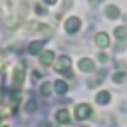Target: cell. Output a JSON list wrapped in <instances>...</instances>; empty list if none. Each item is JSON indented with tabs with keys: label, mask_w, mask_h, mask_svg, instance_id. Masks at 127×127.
Here are the masks:
<instances>
[{
	"label": "cell",
	"mask_w": 127,
	"mask_h": 127,
	"mask_svg": "<svg viewBox=\"0 0 127 127\" xmlns=\"http://www.w3.org/2000/svg\"><path fill=\"white\" fill-rule=\"evenodd\" d=\"M85 115H89V107H87V105L77 107V117H85Z\"/></svg>",
	"instance_id": "1"
},
{
	"label": "cell",
	"mask_w": 127,
	"mask_h": 127,
	"mask_svg": "<svg viewBox=\"0 0 127 127\" xmlns=\"http://www.w3.org/2000/svg\"><path fill=\"white\" fill-rule=\"evenodd\" d=\"M97 44H101V46H105V44H107V36H105V34H101V36H97Z\"/></svg>",
	"instance_id": "2"
},
{
	"label": "cell",
	"mask_w": 127,
	"mask_h": 127,
	"mask_svg": "<svg viewBox=\"0 0 127 127\" xmlns=\"http://www.w3.org/2000/svg\"><path fill=\"white\" fill-rule=\"evenodd\" d=\"M115 34H117V38H123V36H125V28H117Z\"/></svg>",
	"instance_id": "3"
},
{
	"label": "cell",
	"mask_w": 127,
	"mask_h": 127,
	"mask_svg": "<svg viewBox=\"0 0 127 127\" xmlns=\"http://www.w3.org/2000/svg\"><path fill=\"white\" fill-rule=\"evenodd\" d=\"M107 14H109L111 18H115V16H117V8H109V10H107Z\"/></svg>",
	"instance_id": "4"
}]
</instances>
